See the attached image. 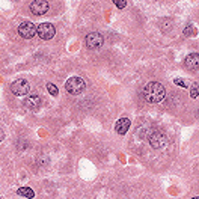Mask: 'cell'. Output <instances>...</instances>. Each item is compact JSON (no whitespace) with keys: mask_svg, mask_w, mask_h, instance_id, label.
<instances>
[{"mask_svg":"<svg viewBox=\"0 0 199 199\" xmlns=\"http://www.w3.org/2000/svg\"><path fill=\"white\" fill-rule=\"evenodd\" d=\"M166 97V89L162 83L159 82H151L145 86V98L148 100V103L151 104H157L162 103Z\"/></svg>","mask_w":199,"mask_h":199,"instance_id":"1","label":"cell"},{"mask_svg":"<svg viewBox=\"0 0 199 199\" xmlns=\"http://www.w3.org/2000/svg\"><path fill=\"white\" fill-rule=\"evenodd\" d=\"M65 89L68 90V94H71V95H80L86 89V82L82 77H71V78L67 80Z\"/></svg>","mask_w":199,"mask_h":199,"instance_id":"2","label":"cell"},{"mask_svg":"<svg viewBox=\"0 0 199 199\" xmlns=\"http://www.w3.org/2000/svg\"><path fill=\"white\" fill-rule=\"evenodd\" d=\"M11 92L17 97H24L30 92V83L26 78H18L11 85Z\"/></svg>","mask_w":199,"mask_h":199,"instance_id":"3","label":"cell"},{"mask_svg":"<svg viewBox=\"0 0 199 199\" xmlns=\"http://www.w3.org/2000/svg\"><path fill=\"white\" fill-rule=\"evenodd\" d=\"M148 139H149V145L154 149H162L167 145V136L162 131H152Z\"/></svg>","mask_w":199,"mask_h":199,"instance_id":"4","label":"cell"},{"mask_svg":"<svg viewBox=\"0 0 199 199\" xmlns=\"http://www.w3.org/2000/svg\"><path fill=\"white\" fill-rule=\"evenodd\" d=\"M36 33H38V36H39L41 39L48 41V39H52L54 36L56 29H54V26L52 23H42V24H39V26L36 27Z\"/></svg>","mask_w":199,"mask_h":199,"instance_id":"5","label":"cell"},{"mask_svg":"<svg viewBox=\"0 0 199 199\" xmlns=\"http://www.w3.org/2000/svg\"><path fill=\"white\" fill-rule=\"evenodd\" d=\"M104 42V36L101 35L100 32H90L86 36V47L89 50H95V48H100Z\"/></svg>","mask_w":199,"mask_h":199,"instance_id":"6","label":"cell"},{"mask_svg":"<svg viewBox=\"0 0 199 199\" xmlns=\"http://www.w3.org/2000/svg\"><path fill=\"white\" fill-rule=\"evenodd\" d=\"M18 35L24 39H30L36 35V26L30 21H24L18 26Z\"/></svg>","mask_w":199,"mask_h":199,"instance_id":"7","label":"cell"},{"mask_svg":"<svg viewBox=\"0 0 199 199\" xmlns=\"http://www.w3.org/2000/svg\"><path fill=\"white\" fill-rule=\"evenodd\" d=\"M42 106V100H41V97L39 95H29L26 100H24V107L27 109V110H30V112H38L39 109Z\"/></svg>","mask_w":199,"mask_h":199,"instance_id":"8","label":"cell"},{"mask_svg":"<svg viewBox=\"0 0 199 199\" xmlns=\"http://www.w3.org/2000/svg\"><path fill=\"white\" fill-rule=\"evenodd\" d=\"M48 2H44V0H35L30 3V12L33 15H44L47 11H48Z\"/></svg>","mask_w":199,"mask_h":199,"instance_id":"9","label":"cell"},{"mask_svg":"<svg viewBox=\"0 0 199 199\" xmlns=\"http://www.w3.org/2000/svg\"><path fill=\"white\" fill-rule=\"evenodd\" d=\"M130 125H131V122H130L128 118H121V119L116 121V124H115V130H116L118 134H125L127 131L130 130Z\"/></svg>","mask_w":199,"mask_h":199,"instance_id":"10","label":"cell"},{"mask_svg":"<svg viewBox=\"0 0 199 199\" xmlns=\"http://www.w3.org/2000/svg\"><path fill=\"white\" fill-rule=\"evenodd\" d=\"M184 65H186L189 70L196 71V70H198V67H199V56H198V53L189 54V56L186 57V60H184Z\"/></svg>","mask_w":199,"mask_h":199,"instance_id":"11","label":"cell"},{"mask_svg":"<svg viewBox=\"0 0 199 199\" xmlns=\"http://www.w3.org/2000/svg\"><path fill=\"white\" fill-rule=\"evenodd\" d=\"M17 195L18 196H23V198H26V199L35 198V192H33L30 187H20L17 190Z\"/></svg>","mask_w":199,"mask_h":199,"instance_id":"12","label":"cell"},{"mask_svg":"<svg viewBox=\"0 0 199 199\" xmlns=\"http://www.w3.org/2000/svg\"><path fill=\"white\" fill-rule=\"evenodd\" d=\"M47 89H48V92L53 95V97H57V94H59V90H57V88L54 86L53 83H47Z\"/></svg>","mask_w":199,"mask_h":199,"instance_id":"13","label":"cell"},{"mask_svg":"<svg viewBox=\"0 0 199 199\" xmlns=\"http://www.w3.org/2000/svg\"><path fill=\"white\" fill-rule=\"evenodd\" d=\"M198 95H199V88H198V83H195L192 86V90H190V97L192 98H198Z\"/></svg>","mask_w":199,"mask_h":199,"instance_id":"14","label":"cell"},{"mask_svg":"<svg viewBox=\"0 0 199 199\" xmlns=\"http://www.w3.org/2000/svg\"><path fill=\"white\" fill-rule=\"evenodd\" d=\"M174 83H175V85H178V86H182V88H189V83H187V82H184L182 78H175V80H174Z\"/></svg>","mask_w":199,"mask_h":199,"instance_id":"15","label":"cell"},{"mask_svg":"<svg viewBox=\"0 0 199 199\" xmlns=\"http://www.w3.org/2000/svg\"><path fill=\"white\" fill-rule=\"evenodd\" d=\"M113 3L119 8V9H122V8H125L127 6V2L125 0H113Z\"/></svg>","mask_w":199,"mask_h":199,"instance_id":"16","label":"cell"},{"mask_svg":"<svg viewBox=\"0 0 199 199\" xmlns=\"http://www.w3.org/2000/svg\"><path fill=\"white\" fill-rule=\"evenodd\" d=\"M192 30H193V27H192V26H187L186 30H184V35H190V33H193Z\"/></svg>","mask_w":199,"mask_h":199,"instance_id":"17","label":"cell"},{"mask_svg":"<svg viewBox=\"0 0 199 199\" xmlns=\"http://www.w3.org/2000/svg\"><path fill=\"white\" fill-rule=\"evenodd\" d=\"M3 139H5V131H3V128L0 127V142H3Z\"/></svg>","mask_w":199,"mask_h":199,"instance_id":"18","label":"cell"},{"mask_svg":"<svg viewBox=\"0 0 199 199\" xmlns=\"http://www.w3.org/2000/svg\"><path fill=\"white\" fill-rule=\"evenodd\" d=\"M193 199H199V198H193Z\"/></svg>","mask_w":199,"mask_h":199,"instance_id":"19","label":"cell"}]
</instances>
